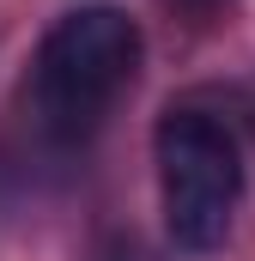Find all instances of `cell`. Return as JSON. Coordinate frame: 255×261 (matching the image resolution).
Here are the masks:
<instances>
[{
	"label": "cell",
	"mask_w": 255,
	"mask_h": 261,
	"mask_svg": "<svg viewBox=\"0 0 255 261\" xmlns=\"http://www.w3.org/2000/svg\"><path fill=\"white\" fill-rule=\"evenodd\" d=\"M140 73V24L116 6H79L55 18L31 61V116L55 146H79L104 128Z\"/></svg>",
	"instance_id": "obj_1"
},
{
	"label": "cell",
	"mask_w": 255,
	"mask_h": 261,
	"mask_svg": "<svg viewBox=\"0 0 255 261\" xmlns=\"http://www.w3.org/2000/svg\"><path fill=\"white\" fill-rule=\"evenodd\" d=\"M158 158V195H164V231L176 249L207 255L231 237V213L243 195V152L231 128L207 110H164L152 134Z\"/></svg>",
	"instance_id": "obj_2"
},
{
	"label": "cell",
	"mask_w": 255,
	"mask_h": 261,
	"mask_svg": "<svg viewBox=\"0 0 255 261\" xmlns=\"http://www.w3.org/2000/svg\"><path fill=\"white\" fill-rule=\"evenodd\" d=\"M183 6H189V12H200V18H207V12H213L219 0H183Z\"/></svg>",
	"instance_id": "obj_3"
}]
</instances>
